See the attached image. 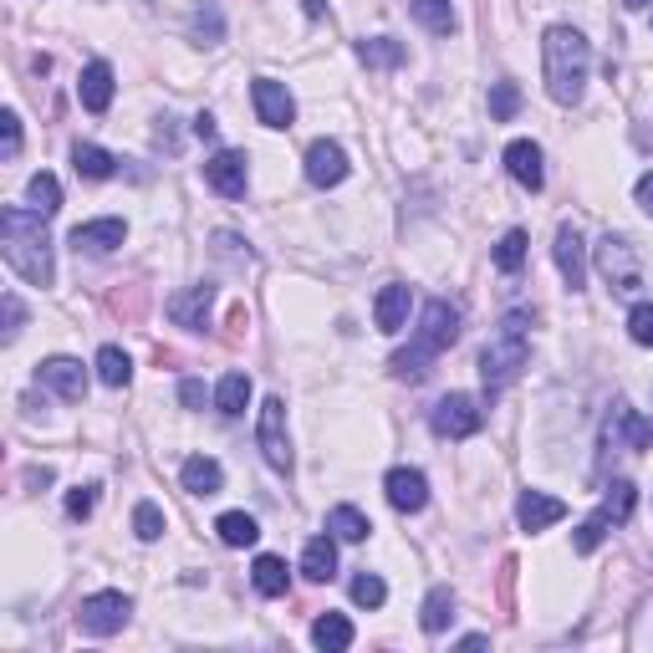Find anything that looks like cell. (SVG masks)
Instances as JSON below:
<instances>
[{
    "instance_id": "cell-47",
    "label": "cell",
    "mask_w": 653,
    "mask_h": 653,
    "mask_svg": "<svg viewBox=\"0 0 653 653\" xmlns=\"http://www.w3.org/2000/svg\"><path fill=\"white\" fill-rule=\"evenodd\" d=\"M633 194H639L643 215H653V174H643V179H639V190H633Z\"/></svg>"
},
{
    "instance_id": "cell-2",
    "label": "cell",
    "mask_w": 653,
    "mask_h": 653,
    "mask_svg": "<svg viewBox=\"0 0 653 653\" xmlns=\"http://www.w3.org/2000/svg\"><path fill=\"white\" fill-rule=\"evenodd\" d=\"M541 67H547V92L562 107L582 103L587 92V72H593V46L577 26H551L541 36Z\"/></svg>"
},
{
    "instance_id": "cell-8",
    "label": "cell",
    "mask_w": 653,
    "mask_h": 653,
    "mask_svg": "<svg viewBox=\"0 0 653 653\" xmlns=\"http://www.w3.org/2000/svg\"><path fill=\"white\" fill-rule=\"evenodd\" d=\"M429 424L439 439H470V434H480V424H485V409H480V399H470V393H449V399L434 403Z\"/></svg>"
},
{
    "instance_id": "cell-23",
    "label": "cell",
    "mask_w": 653,
    "mask_h": 653,
    "mask_svg": "<svg viewBox=\"0 0 653 653\" xmlns=\"http://www.w3.org/2000/svg\"><path fill=\"white\" fill-rule=\"evenodd\" d=\"M179 480H184V490H190V495H220V490H225V470H220V460H209V455H194V460H184Z\"/></svg>"
},
{
    "instance_id": "cell-18",
    "label": "cell",
    "mask_w": 653,
    "mask_h": 653,
    "mask_svg": "<svg viewBox=\"0 0 653 653\" xmlns=\"http://www.w3.org/2000/svg\"><path fill=\"white\" fill-rule=\"evenodd\" d=\"M409 307H414V291L403 282H388L383 291H378V301H373V322H378V332H403V322H409Z\"/></svg>"
},
{
    "instance_id": "cell-29",
    "label": "cell",
    "mask_w": 653,
    "mask_h": 653,
    "mask_svg": "<svg viewBox=\"0 0 653 653\" xmlns=\"http://www.w3.org/2000/svg\"><path fill=\"white\" fill-rule=\"evenodd\" d=\"M409 11H414V21L424 31H434V36H449V31H455V5H449V0H409Z\"/></svg>"
},
{
    "instance_id": "cell-13",
    "label": "cell",
    "mask_w": 653,
    "mask_h": 653,
    "mask_svg": "<svg viewBox=\"0 0 653 653\" xmlns=\"http://www.w3.org/2000/svg\"><path fill=\"white\" fill-rule=\"evenodd\" d=\"M383 490H388V505H393V511H403V516H414V511H424V505H429V480H424V470H409V465L388 470Z\"/></svg>"
},
{
    "instance_id": "cell-33",
    "label": "cell",
    "mask_w": 653,
    "mask_h": 653,
    "mask_svg": "<svg viewBox=\"0 0 653 653\" xmlns=\"http://www.w3.org/2000/svg\"><path fill=\"white\" fill-rule=\"evenodd\" d=\"M633 505H639V490H633V480H612L608 495H603V516H608L612 526H623V520L633 516Z\"/></svg>"
},
{
    "instance_id": "cell-10",
    "label": "cell",
    "mask_w": 653,
    "mask_h": 653,
    "mask_svg": "<svg viewBox=\"0 0 653 653\" xmlns=\"http://www.w3.org/2000/svg\"><path fill=\"white\" fill-rule=\"evenodd\" d=\"M251 103H255V118L266 128H291V118H297V103H291L286 82H276V77H255Z\"/></svg>"
},
{
    "instance_id": "cell-35",
    "label": "cell",
    "mask_w": 653,
    "mask_h": 653,
    "mask_svg": "<svg viewBox=\"0 0 653 653\" xmlns=\"http://www.w3.org/2000/svg\"><path fill=\"white\" fill-rule=\"evenodd\" d=\"M98 378H103L107 388H128V378H134L128 353H123V347H103V353H98Z\"/></svg>"
},
{
    "instance_id": "cell-24",
    "label": "cell",
    "mask_w": 653,
    "mask_h": 653,
    "mask_svg": "<svg viewBox=\"0 0 653 653\" xmlns=\"http://www.w3.org/2000/svg\"><path fill=\"white\" fill-rule=\"evenodd\" d=\"M449 618H455V587H429V597H424V608H419V628L424 633H445Z\"/></svg>"
},
{
    "instance_id": "cell-6",
    "label": "cell",
    "mask_w": 653,
    "mask_h": 653,
    "mask_svg": "<svg viewBox=\"0 0 653 653\" xmlns=\"http://www.w3.org/2000/svg\"><path fill=\"white\" fill-rule=\"evenodd\" d=\"M128 618H134V603L123 593H92V597H82V608H77V623H82V633H92V639L123 633Z\"/></svg>"
},
{
    "instance_id": "cell-26",
    "label": "cell",
    "mask_w": 653,
    "mask_h": 653,
    "mask_svg": "<svg viewBox=\"0 0 653 653\" xmlns=\"http://www.w3.org/2000/svg\"><path fill=\"white\" fill-rule=\"evenodd\" d=\"M245 403H251V378H245V373H225L220 388H215V409H220L225 419H240Z\"/></svg>"
},
{
    "instance_id": "cell-12",
    "label": "cell",
    "mask_w": 653,
    "mask_h": 653,
    "mask_svg": "<svg viewBox=\"0 0 653 653\" xmlns=\"http://www.w3.org/2000/svg\"><path fill=\"white\" fill-rule=\"evenodd\" d=\"M36 383H46L67 403H82V393H88V368H82L77 357H46L42 368H36Z\"/></svg>"
},
{
    "instance_id": "cell-50",
    "label": "cell",
    "mask_w": 653,
    "mask_h": 653,
    "mask_svg": "<svg viewBox=\"0 0 653 653\" xmlns=\"http://www.w3.org/2000/svg\"><path fill=\"white\" fill-rule=\"evenodd\" d=\"M623 5H628V11H643V5H649V0H623Z\"/></svg>"
},
{
    "instance_id": "cell-39",
    "label": "cell",
    "mask_w": 653,
    "mask_h": 653,
    "mask_svg": "<svg viewBox=\"0 0 653 653\" xmlns=\"http://www.w3.org/2000/svg\"><path fill=\"white\" fill-rule=\"evenodd\" d=\"M163 526H169V520H163V511H159L153 501H138V505H134V531H138V541H159Z\"/></svg>"
},
{
    "instance_id": "cell-7",
    "label": "cell",
    "mask_w": 653,
    "mask_h": 653,
    "mask_svg": "<svg viewBox=\"0 0 653 653\" xmlns=\"http://www.w3.org/2000/svg\"><path fill=\"white\" fill-rule=\"evenodd\" d=\"M597 266L608 276L612 291H639L643 286V271H639V251H633V240L628 236H603L597 240Z\"/></svg>"
},
{
    "instance_id": "cell-3",
    "label": "cell",
    "mask_w": 653,
    "mask_h": 653,
    "mask_svg": "<svg viewBox=\"0 0 653 653\" xmlns=\"http://www.w3.org/2000/svg\"><path fill=\"white\" fill-rule=\"evenodd\" d=\"M455 337H460V307H449V301H429L424 317H419L414 342H409L403 353H393V378H409V383L429 378V363L445 353V347H455Z\"/></svg>"
},
{
    "instance_id": "cell-44",
    "label": "cell",
    "mask_w": 653,
    "mask_h": 653,
    "mask_svg": "<svg viewBox=\"0 0 653 653\" xmlns=\"http://www.w3.org/2000/svg\"><path fill=\"white\" fill-rule=\"evenodd\" d=\"M0 138H5V144H0L5 159H15V153H21V118H15V113H0Z\"/></svg>"
},
{
    "instance_id": "cell-48",
    "label": "cell",
    "mask_w": 653,
    "mask_h": 653,
    "mask_svg": "<svg viewBox=\"0 0 653 653\" xmlns=\"http://www.w3.org/2000/svg\"><path fill=\"white\" fill-rule=\"evenodd\" d=\"M194 138H215V118H209V113H199V118H194Z\"/></svg>"
},
{
    "instance_id": "cell-46",
    "label": "cell",
    "mask_w": 653,
    "mask_h": 653,
    "mask_svg": "<svg viewBox=\"0 0 653 653\" xmlns=\"http://www.w3.org/2000/svg\"><path fill=\"white\" fill-rule=\"evenodd\" d=\"M179 403H184V409H205V383H199V378H184V383H179Z\"/></svg>"
},
{
    "instance_id": "cell-21",
    "label": "cell",
    "mask_w": 653,
    "mask_h": 653,
    "mask_svg": "<svg viewBox=\"0 0 653 653\" xmlns=\"http://www.w3.org/2000/svg\"><path fill=\"white\" fill-rule=\"evenodd\" d=\"M77 98H82L88 113H107V103H113V67L107 61H88L82 77H77Z\"/></svg>"
},
{
    "instance_id": "cell-38",
    "label": "cell",
    "mask_w": 653,
    "mask_h": 653,
    "mask_svg": "<svg viewBox=\"0 0 653 653\" xmlns=\"http://www.w3.org/2000/svg\"><path fill=\"white\" fill-rule=\"evenodd\" d=\"M353 603H357V608H383V603H388L383 577H378V572H357V577H353Z\"/></svg>"
},
{
    "instance_id": "cell-1",
    "label": "cell",
    "mask_w": 653,
    "mask_h": 653,
    "mask_svg": "<svg viewBox=\"0 0 653 653\" xmlns=\"http://www.w3.org/2000/svg\"><path fill=\"white\" fill-rule=\"evenodd\" d=\"M0 245H5V261L21 282L31 286H51L57 266H51V245H46V215L21 205L0 209Z\"/></svg>"
},
{
    "instance_id": "cell-31",
    "label": "cell",
    "mask_w": 653,
    "mask_h": 653,
    "mask_svg": "<svg viewBox=\"0 0 653 653\" xmlns=\"http://www.w3.org/2000/svg\"><path fill=\"white\" fill-rule=\"evenodd\" d=\"M72 169L82 179H113L118 159H113L107 149H98V144H77V149H72Z\"/></svg>"
},
{
    "instance_id": "cell-45",
    "label": "cell",
    "mask_w": 653,
    "mask_h": 653,
    "mask_svg": "<svg viewBox=\"0 0 653 653\" xmlns=\"http://www.w3.org/2000/svg\"><path fill=\"white\" fill-rule=\"evenodd\" d=\"M21 322H26V307H21V301L5 291V342L21 337Z\"/></svg>"
},
{
    "instance_id": "cell-43",
    "label": "cell",
    "mask_w": 653,
    "mask_h": 653,
    "mask_svg": "<svg viewBox=\"0 0 653 653\" xmlns=\"http://www.w3.org/2000/svg\"><path fill=\"white\" fill-rule=\"evenodd\" d=\"M92 511H98V485H77L72 495H67V516H72V520H88Z\"/></svg>"
},
{
    "instance_id": "cell-42",
    "label": "cell",
    "mask_w": 653,
    "mask_h": 653,
    "mask_svg": "<svg viewBox=\"0 0 653 653\" xmlns=\"http://www.w3.org/2000/svg\"><path fill=\"white\" fill-rule=\"evenodd\" d=\"M194 42L199 46L220 42V11H215V5H199V11H194Z\"/></svg>"
},
{
    "instance_id": "cell-15",
    "label": "cell",
    "mask_w": 653,
    "mask_h": 653,
    "mask_svg": "<svg viewBox=\"0 0 653 653\" xmlns=\"http://www.w3.org/2000/svg\"><path fill=\"white\" fill-rule=\"evenodd\" d=\"M551 255H557L562 282L572 286V291H582V286H587V245H582L577 225H562V230H557V245H551Z\"/></svg>"
},
{
    "instance_id": "cell-25",
    "label": "cell",
    "mask_w": 653,
    "mask_h": 653,
    "mask_svg": "<svg viewBox=\"0 0 653 653\" xmlns=\"http://www.w3.org/2000/svg\"><path fill=\"white\" fill-rule=\"evenodd\" d=\"M251 582H255V593H261V597H286V587H291V572H286L282 557H255Z\"/></svg>"
},
{
    "instance_id": "cell-22",
    "label": "cell",
    "mask_w": 653,
    "mask_h": 653,
    "mask_svg": "<svg viewBox=\"0 0 653 653\" xmlns=\"http://www.w3.org/2000/svg\"><path fill=\"white\" fill-rule=\"evenodd\" d=\"M301 577L307 582H332L337 577V541H332V531L307 541V551H301Z\"/></svg>"
},
{
    "instance_id": "cell-49",
    "label": "cell",
    "mask_w": 653,
    "mask_h": 653,
    "mask_svg": "<svg viewBox=\"0 0 653 653\" xmlns=\"http://www.w3.org/2000/svg\"><path fill=\"white\" fill-rule=\"evenodd\" d=\"M307 15H322V0H307Z\"/></svg>"
},
{
    "instance_id": "cell-34",
    "label": "cell",
    "mask_w": 653,
    "mask_h": 653,
    "mask_svg": "<svg viewBox=\"0 0 653 653\" xmlns=\"http://www.w3.org/2000/svg\"><path fill=\"white\" fill-rule=\"evenodd\" d=\"M357 57L383 72V67H399L403 61V42H393V36H373V42H357Z\"/></svg>"
},
{
    "instance_id": "cell-28",
    "label": "cell",
    "mask_w": 653,
    "mask_h": 653,
    "mask_svg": "<svg viewBox=\"0 0 653 653\" xmlns=\"http://www.w3.org/2000/svg\"><path fill=\"white\" fill-rule=\"evenodd\" d=\"M215 531H220L225 547H255V541H261V526H255V516H245V511H225V516L215 520Z\"/></svg>"
},
{
    "instance_id": "cell-16",
    "label": "cell",
    "mask_w": 653,
    "mask_h": 653,
    "mask_svg": "<svg viewBox=\"0 0 653 653\" xmlns=\"http://www.w3.org/2000/svg\"><path fill=\"white\" fill-rule=\"evenodd\" d=\"M209 307H215V286L209 282L169 297V317H174V326H190V332H205L209 326Z\"/></svg>"
},
{
    "instance_id": "cell-32",
    "label": "cell",
    "mask_w": 653,
    "mask_h": 653,
    "mask_svg": "<svg viewBox=\"0 0 653 653\" xmlns=\"http://www.w3.org/2000/svg\"><path fill=\"white\" fill-rule=\"evenodd\" d=\"M26 199H31V209L36 215H57L61 209V184H57V174H31V184H26Z\"/></svg>"
},
{
    "instance_id": "cell-30",
    "label": "cell",
    "mask_w": 653,
    "mask_h": 653,
    "mask_svg": "<svg viewBox=\"0 0 653 653\" xmlns=\"http://www.w3.org/2000/svg\"><path fill=\"white\" fill-rule=\"evenodd\" d=\"M326 531L337 536V541H368V531H373V520L357 511V505H337L332 516H326Z\"/></svg>"
},
{
    "instance_id": "cell-20",
    "label": "cell",
    "mask_w": 653,
    "mask_h": 653,
    "mask_svg": "<svg viewBox=\"0 0 653 653\" xmlns=\"http://www.w3.org/2000/svg\"><path fill=\"white\" fill-rule=\"evenodd\" d=\"M505 169L516 179L520 190H541L547 184V169H541V149H536L531 138H516L511 149H505Z\"/></svg>"
},
{
    "instance_id": "cell-27",
    "label": "cell",
    "mask_w": 653,
    "mask_h": 653,
    "mask_svg": "<svg viewBox=\"0 0 653 653\" xmlns=\"http://www.w3.org/2000/svg\"><path fill=\"white\" fill-rule=\"evenodd\" d=\"M312 643L326 653H342V649H353V623L342 618V612H322L312 623Z\"/></svg>"
},
{
    "instance_id": "cell-4",
    "label": "cell",
    "mask_w": 653,
    "mask_h": 653,
    "mask_svg": "<svg viewBox=\"0 0 653 653\" xmlns=\"http://www.w3.org/2000/svg\"><path fill=\"white\" fill-rule=\"evenodd\" d=\"M526 357H531V342H526V317L511 312L501 322V332L485 342V353H480V378H485V388H505L520 368H526Z\"/></svg>"
},
{
    "instance_id": "cell-17",
    "label": "cell",
    "mask_w": 653,
    "mask_h": 653,
    "mask_svg": "<svg viewBox=\"0 0 653 653\" xmlns=\"http://www.w3.org/2000/svg\"><path fill=\"white\" fill-rule=\"evenodd\" d=\"M123 240H128V225L123 220H88V225H77L72 230V251L82 255H107V251H118Z\"/></svg>"
},
{
    "instance_id": "cell-37",
    "label": "cell",
    "mask_w": 653,
    "mask_h": 653,
    "mask_svg": "<svg viewBox=\"0 0 653 653\" xmlns=\"http://www.w3.org/2000/svg\"><path fill=\"white\" fill-rule=\"evenodd\" d=\"M516 113H520V88L516 82H495V88H490V118L511 123Z\"/></svg>"
},
{
    "instance_id": "cell-11",
    "label": "cell",
    "mask_w": 653,
    "mask_h": 653,
    "mask_svg": "<svg viewBox=\"0 0 653 653\" xmlns=\"http://www.w3.org/2000/svg\"><path fill=\"white\" fill-rule=\"evenodd\" d=\"M205 184L215 194H225V199H240L245 184H251V163H245V153H240V149H220L215 159L205 163Z\"/></svg>"
},
{
    "instance_id": "cell-40",
    "label": "cell",
    "mask_w": 653,
    "mask_h": 653,
    "mask_svg": "<svg viewBox=\"0 0 653 653\" xmlns=\"http://www.w3.org/2000/svg\"><path fill=\"white\" fill-rule=\"evenodd\" d=\"M608 526H612V520L603 516V511H593V516H587V520L577 526V536H572V547H577L582 557H587V551H597V547H603V536H608Z\"/></svg>"
},
{
    "instance_id": "cell-5",
    "label": "cell",
    "mask_w": 653,
    "mask_h": 653,
    "mask_svg": "<svg viewBox=\"0 0 653 653\" xmlns=\"http://www.w3.org/2000/svg\"><path fill=\"white\" fill-rule=\"evenodd\" d=\"M255 445H261V455H266V465L276 470V476H291L297 455H291V434H286V403H282V399H266V403H261Z\"/></svg>"
},
{
    "instance_id": "cell-41",
    "label": "cell",
    "mask_w": 653,
    "mask_h": 653,
    "mask_svg": "<svg viewBox=\"0 0 653 653\" xmlns=\"http://www.w3.org/2000/svg\"><path fill=\"white\" fill-rule=\"evenodd\" d=\"M628 337L639 342V347H653V301H639L628 312Z\"/></svg>"
},
{
    "instance_id": "cell-19",
    "label": "cell",
    "mask_w": 653,
    "mask_h": 653,
    "mask_svg": "<svg viewBox=\"0 0 653 653\" xmlns=\"http://www.w3.org/2000/svg\"><path fill=\"white\" fill-rule=\"evenodd\" d=\"M562 516H566V505L557 501V495H541V490H526V495L516 501L520 531H547V526H557Z\"/></svg>"
},
{
    "instance_id": "cell-14",
    "label": "cell",
    "mask_w": 653,
    "mask_h": 653,
    "mask_svg": "<svg viewBox=\"0 0 653 653\" xmlns=\"http://www.w3.org/2000/svg\"><path fill=\"white\" fill-rule=\"evenodd\" d=\"M347 153H342V144H332V138H317L312 149H307V179H312L317 190H332V184H342L347 179Z\"/></svg>"
},
{
    "instance_id": "cell-9",
    "label": "cell",
    "mask_w": 653,
    "mask_h": 653,
    "mask_svg": "<svg viewBox=\"0 0 653 653\" xmlns=\"http://www.w3.org/2000/svg\"><path fill=\"white\" fill-rule=\"evenodd\" d=\"M603 445L608 449H628V455H639V449L653 445V419H643L633 403H612L608 424H603Z\"/></svg>"
},
{
    "instance_id": "cell-36",
    "label": "cell",
    "mask_w": 653,
    "mask_h": 653,
    "mask_svg": "<svg viewBox=\"0 0 653 653\" xmlns=\"http://www.w3.org/2000/svg\"><path fill=\"white\" fill-rule=\"evenodd\" d=\"M526 245H531L526 230H505L501 245H495V266H501V271H520V266H526Z\"/></svg>"
}]
</instances>
